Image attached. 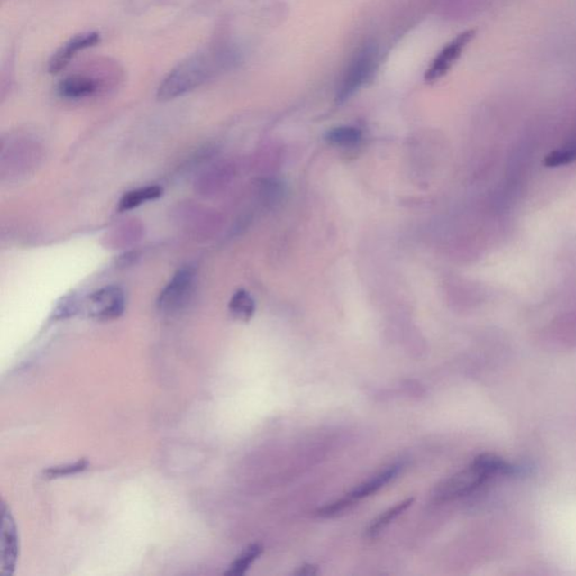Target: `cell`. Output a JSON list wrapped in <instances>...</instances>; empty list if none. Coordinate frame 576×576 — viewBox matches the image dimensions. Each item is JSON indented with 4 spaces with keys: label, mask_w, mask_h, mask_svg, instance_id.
Here are the masks:
<instances>
[{
    "label": "cell",
    "mask_w": 576,
    "mask_h": 576,
    "mask_svg": "<svg viewBox=\"0 0 576 576\" xmlns=\"http://www.w3.org/2000/svg\"><path fill=\"white\" fill-rule=\"evenodd\" d=\"M414 501V498H407V500L398 503L397 506H394L391 509L385 511L384 514L378 517V518L371 523L369 530H367V537L375 538L378 536V535L382 532L385 527H388L394 519H397L398 516L403 514V512L409 509Z\"/></svg>",
    "instance_id": "5bb4252c"
},
{
    "label": "cell",
    "mask_w": 576,
    "mask_h": 576,
    "mask_svg": "<svg viewBox=\"0 0 576 576\" xmlns=\"http://www.w3.org/2000/svg\"><path fill=\"white\" fill-rule=\"evenodd\" d=\"M361 130L352 128V126H342L329 131L326 134V140L337 147H355L361 142Z\"/></svg>",
    "instance_id": "9a60e30c"
},
{
    "label": "cell",
    "mask_w": 576,
    "mask_h": 576,
    "mask_svg": "<svg viewBox=\"0 0 576 576\" xmlns=\"http://www.w3.org/2000/svg\"><path fill=\"white\" fill-rule=\"evenodd\" d=\"M88 466V461L83 458V460L77 461L74 464L49 467L47 471H43V475L48 480L65 478V476L81 473V471L87 470Z\"/></svg>",
    "instance_id": "2e32d148"
},
{
    "label": "cell",
    "mask_w": 576,
    "mask_h": 576,
    "mask_svg": "<svg viewBox=\"0 0 576 576\" xmlns=\"http://www.w3.org/2000/svg\"><path fill=\"white\" fill-rule=\"evenodd\" d=\"M262 552H264V548L260 544H253V545L249 546L233 562L229 569L225 571L224 575L242 576L246 574L251 566L260 559Z\"/></svg>",
    "instance_id": "4fadbf2b"
},
{
    "label": "cell",
    "mask_w": 576,
    "mask_h": 576,
    "mask_svg": "<svg viewBox=\"0 0 576 576\" xmlns=\"http://www.w3.org/2000/svg\"><path fill=\"white\" fill-rule=\"evenodd\" d=\"M161 195L162 189L159 186H149V187L131 190L121 198L119 210L121 212L133 210V208L142 206L145 202L154 201Z\"/></svg>",
    "instance_id": "8fae6325"
},
{
    "label": "cell",
    "mask_w": 576,
    "mask_h": 576,
    "mask_svg": "<svg viewBox=\"0 0 576 576\" xmlns=\"http://www.w3.org/2000/svg\"><path fill=\"white\" fill-rule=\"evenodd\" d=\"M2 564L0 573L12 575L15 572L18 556H20V537L17 526L6 503L2 505Z\"/></svg>",
    "instance_id": "9c48e42d"
},
{
    "label": "cell",
    "mask_w": 576,
    "mask_h": 576,
    "mask_svg": "<svg viewBox=\"0 0 576 576\" xmlns=\"http://www.w3.org/2000/svg\"><path fill=\"white\" fill-rule=\"evenodd\" d=\"M375 62L376 53L373 47H366L357 54L340 86L337 97L339 102L346 101L364 85L374 69Z\"/></svg>",
    "instance_id": "8992f818"
},
{
    "label": "cell",
    "mask_w": 576,
    "mask_h": 576,
    "mask_svg": "<svg viewBox=\"0 0 576 576\" xmlns=\"http://www.w3.org/2000/svg\"><path fill=\"white\" fill-rule=\"evenodd\" d=\"M195 273L192 269H183L174 275L158 298L159 310L172 313L181 310L193 292Z\"/></svg>",
    "instance_id": "5b68a950"
},
{
    "label": "cell",
    "mask_w": 576,
    "mask_h": 576,
    "mask_svg": "<svg viewBox=\"0 0 576 576\" xmlns=\"http://www.w3.org/2000/svg\"><path fill=\"white\" fill-rule=\"evenodd\" d=\"M317 573H319V571H317L315 566H313V565H304L297 572V575H304V576L316 575Z\"/></svg>",
    "instance_id": "d6986e66"
},
{
    "label": "cell",
    "mask_w": 576,
    "mask_h": 576,
    "mask_svg": "<svg viewBox=\"0 0 576 576\" xmlns=\"http://www.w3.org/2000/svg\"><path fill=\"white\" fill-rule=\"evenodd\" d=\"M235 56L228 45L217 41L190 54L172 68L157 90L161 102L172 101L201 87L234 65Z\"/></svg>",
    "instance_id": "6da1fadb"
},
{
    "label": "cell",
    "mask_w": 576,
    "mask_h": 576,
    "mask_svg": "<svg viewBox=\"0 0 576 576\" xmlns=\"http://www.w3.org/2000/svg\"><path fill=\"white\" fill-rule=\"evenodd\" d=\"M518 471L517 467L491 453L476 457L469 467L452 478L444 480L435 487L433 497L435 501L444 502L469 496L489 479L497 475H512Z\"/></svg>",
    "instance_id": "3957f363"
},
{
    "label": "cell",
    "mask_w": 576,
    "mask_h": 576,
    "mask_svg": "<svg viewBox=\"0 0 576 576\" xmlns=\"http://www.w3.org/2000/svg\"><path fill=\"white\" fill-rule=\"evenodd\" d=\"M85 311L93 319L114 320L123 315L125 297L117 287H107L94 292L84 304Z\"/></svg>",
    "instance_id": "277c9868"
},
{
    "label": "cell",
    "mask_w": 576,
    "mask_h": 576,
    "mask_svg": "<svg viewBox=\"0 0 576 576\" xmlns=\"http://www.w3.org/2000/svg\"><path fill=\"white\" fill-rule=\"evenodd\" d=\"M229 310L235 319L247 322L255 315L256 304L251 295L242 289L231 298Z\"/></svg>",
    "instance_id": "7c38bea8"
},
{
    "label": "cell",
    "mask_w": 576,
    "mask_h": 576,
    "mask_svg": "<svg viewBox=\"0 0 576 576\" xmlns=\"http://www.w3.org/2000/svg\"><path fill=\"white\" fill-rule=\"evenodd\" d=\"M353 505H355V501L347 494L346 497L340 498V500L322 507L321 509L316 511V515L321 517V518H333V517L343 514L344 510Z\"/></svg>",
    "instance_id": "ac0fdd59"
},
{
    "label": "cell",
    "mask_w": 576,
    "mask_h": 576,
    "mask_svg": "<svg viewBox=\"0 0 576 576\" xmlns=\"http://www.w3.org/2000/svg\"><path fill=\"white\" fill-rule=\"evenodd\" d=\"M401 469L402 466L398 464L388 467L387 470L380 471V473L375 475L374 478L366 480L365 483L358 485L348 496L355 502L361 500V498L371 496V494L378 492L379 489L384 488L385 485L396 479L398 473H400Z\"/></svg>",
    "instance_id": "30bf717a"
},
{
    "label": "cell",
    "mask_w": 576,
    "mask_h": 576,
    "mask_svg": "<svg viewBox=\"0 0 576 576\" xmlns=\"http://www.w3.org/2000/svg\"><path fill=\"white\" fill-rule=\"evenodd\" d=\"M576 160V144L568 145V147L555 150V151L547 154L545 160L546 167L555 168L570 165Z\"/></svg>",
    "instance_id": "e0dca14e"
},
{
    "label": "cell",
    "mask_w": 576,
    "mask_h": 576,
    "mask_svg": "<svg viewBox=\"0 0 576 576\" xmlns=\"http://www.w3.org/2000/svg\"><path fill=\"white\" fill-rule=\"evenodd\" d=\"M124 77V69L119 62L99 58L61 79L58 85V94L69 101H79L116 87Z\"/></svg>",
    "instance_id": "7a4b0ae2"
},
{
    "label": "cell",
    "mask_w": 576,
    "mask_h": 576,
    "mask_svg": "<svg viewBox=\"0 0 576 576\" xmlns=\"http://www.w3.org/2000/svg\"><path fill=\"white\" fill-rule=\"evenodd\" d=\"M102 36L97 32H84L72 36L66 43H63L50 59L48 70L50 74L58 75L65 70L70 62L78 56L79 52L90 49L101 42Z\"/></svg>",
    "instance_id": "ba28073f"
},
{
    "label": "cell",
    "mask_w": 576,
    "mask_h": 576,
    "mask_svg": "<svg viewBox=\"0 0 576 576\" xmlns=\"http://www.w3.org/2000/svg\"><path fill=\"white\" fill-rule=\"evenodd\" d=\"M475 35V30H467L451 41V42L440 51L438 56L434 58L432 66H430L427 72H425V81H427V83H434V81L443 78V77L452 69L453 66L455 65L458 59L462 57V52L465 51V49L469 47V44L474 40Z\"/></svg>",
    "instance_id": "52a82bcc"
}]
</instances>
